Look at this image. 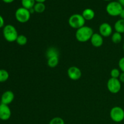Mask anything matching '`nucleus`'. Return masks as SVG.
<instances>
[{
  "label": "nucleus",
  "instance_id": "obj_1",
  "mask_svg": "<svg viewBox=\"0 0 124 124\" xmlns=\"http://www.w3.org/2000/svg\"><path fill=\"white\" fill-rule=\"evenodd\" d=\"M93 33L94 32L92 27L84 25L76 30L75 37L79 42H85L90 40Z\"/></svg>",
  "mask_w": 124,
  "mask_h": 124
},
{
  "label": "nucleus",
  "instance_id": "obj_2",
  "mask_svg": "<svg viewBox=\"0 0 124 124\" xmlns=\"http://www.w3.org/2000/svg\"><path fill=\"white\" fill-rule=\"evenodd\" d=\"M2 33L5 39L9 42L16 41L19 35L16 29L11 24H7L4 27Z\"/></svg>",
  "mask_w": 124,
  "mask_h": 124
},
{
  "label": "nucleus",
  "instance_id": "obj_3",
  "mask_svg": "<svg viewBox=\"0 0 124 124\" xmlns=\"http://www.w3.org/2000/svg\"><path fill=\"white\" fill-rule=\"evenodd\" d=\"M85 21L82 15L75 13L70 16L69 19V24L71 28L78 30L84 26Z\"/></svg>",
  "mask_w": 124,
  "mask_h": 124
},
{
  "label": "nucleus",
  "instance_id": "obj_4",
  "mask_svg": "<svg viewBox=\"0 0 124 124\" xmlns=\"http://www.w3.org/2000/svg\"><path fill=\"white\" fill-rule=\"evenodd\" d=\"M123 7L118 1H111L106 6V12L111 16H120Z\"/></svg>",
  "mask_w": 124,
  "mask_h": 124
},
{
  "label": "nucleus",
  "instance_id": "obj_5",
  "mask_svg": "<svg viewBox=\"0 0 124 124\" xmlns=\"http://www.w3.org/2000/svg\"><path fill=\"white\" fill-rule=\"evenodd\" d=\"M15 16L17 21L21 23H25L30 19L31 13L29 10L21 7L16 10Z\"/></svg>",
  "mask_w": 124,
  "mask_h": 124
},
{
  "label": "nucleus",
  "instance_id": "obj_6",
  "mask_svg": "<svg viewBox=\"0 0 124 124\" xmlns=\"http://www.w3.org/2000/svg\"><path fill=\"white\" fill-rule=\"evenodd\" d=\"M110 116L113 122L119 123L124 120V110L121 107L116 106L111 109Z\"/></svg>",
  "mask_w": 124,
  "mask_h": 124
},
{
  "label": "nucleus",
  "instance_id": "obj_7",
  "mask_svg": "<svg viewBox=\"0 0 124 124\" xmlns=\"http://www.w3.org/2000/svg\"><path fill=\"white\" fill-rule=\"evenodd\" d=\"M107 86L110 93L113 94H116L121 91V82H120L119 79L111 78L108 81Z\"/></svg>",
  "mask_w": 124,
  "mask_h": 124
},
{
  "label": "nucleus",
  "instance_id": "obj_8",
  "mask_svg": "<svg viewBox=\"0 0 124 124\" xmlns=\"http://www.w3.org/2000/svg\"><path fill=\"white\" fill-rule=\"evenodd\" d=\"M67 75L70 79L77 81L82 76V71L78 67L71 66L67 70Z\"/></svg>",
  "mask_w": 124,
  "mask_h": 124
},
{
  "label": "nucleus",
  "instance_id": "obj_9",
  "mask_svg": "<svg viewBox=\"0 0 124 124\" xmlns=\"http://www.w3.org/2000/svg\"><path fill=\"white\" fill-rule=\"evenodd\" d=\"M99 33L103 37H109L113 34V27L109 23H102L99 25Z\"/></svg>",
  "mask_w": 124,
  "mask_h": 124
},
{
  "label": "nucleus",
  "instance_id": "obj_10",
  "mask_svg": "<svg viewBox=\"0 0 124 124\" xmlns=\"http://www.w3.org/2000/svg\"><path fill=\"white\" fill-rule=\"evenodd\" d=\"M12 115V111L8 105L0 104V119L6 121L9 119Z\"/></svg>",
  "mask_w": 124,
  "mask_h": 124
},
{
  "label": "nucleus",
  "instance_id": "obj_11",
  "mask_svg": "<svg viewBox=\"0 0 124 124\" xmlns=\"http://www.w3.org/2000/svg\"><path fill=\"white\" fill-rule=\"evenodd\" d=\"M15 99V94L11 90H7L4 92L1 95V103L8 105L13 101Z\"/></svg>",
  "mask_w": 124,
  "mask_h": 124
},
{
  "label": "nucleus",
  "instance_id": "obj_12",
  "mask_svg": "<svg viewBox=\"0 0 124 124\" xmlns=\"http://www.w3.org/2000/svg\"><path fill=\"white\" fill-rule=\"evenodd\" d=\"M103 38L104 37L102 36L99 33H94L90 41L93 47L98 48V47H100L102 46L103 43H104Z\"/></svg>",
  "mask_w": 124,
  "mask_h": 124
},
{
  "label": "nucleus",
  "instance_id": "obj_13",
  "mask_svg": "<svg viewBox=\"0 0 124 124\" xmlns=\"http://www.w3.org/2000/svg\"><path fill=\"white\" fill-rule=\"evenodd\" d=\"M81 15L85 21H91L95 16V12L92 8H87L84 10Z\"/></svg>",
  "mask_w": 124,
  "mask_h": 124
},
{
  "label": "nucleus",
  "instance_id": "obj_14",
  "mask_svg": "<svg viewBox=\"0 0 124 124\" xmlns=\"http://www.w3.org/2000/svg\"><path fill=\"white\" fill-rule=\"evenodd\" d=\"M114 29L116 32L124 33V19H120L115 23Z\"/></svg>",
  "mask_w": 124,
  "mask_h": 124
},
{
  "label": "nucleus",
  "instance_id": "obj_15",
  "mask_svg": "<svg viewBox=\"0 0 124 124\" xmlns=\"http://www.w3.org/2000/svg\"><path fill=\"white\" fill-rule=\"evenodd\" d=\"M59 51L55 47H50L47 50V52H46V56L47 59L52 57H59Z\"/></svg>",
  "mask_w": 124,
  "mask_h": 124
},
{
  "label": "nucleus",
  "instance_id": "obj_16",
  "mask_svg": "<svg viewBox=\"0 0 124 124\" xmlns=\"http://www.w3.org/2000/svg\"><path fill=\"white\" fill-rule=\"evenodd\" d=\"M35 4H36L35 0H21L22 7L28 10L33 8Z\"/></svg>",
  "mask_w": 124,
  "mask_h": 124
},
{
  "label": "nucleus",
  "instance_id": "obj_17",
  "mask_svg": "<svg viewBox=\"0 0 124 124\" xmlns=\"http://www.w3.org/2000/svg\"><path fill=\"white\" fill-rule=\"evenodd\" d=\"M59 64V57H52L47 59V65L50 68H54Z\"/></svg>",
  "mask_w": 124,
  "mask_h": 124
},
{
  "label": "nucleus",
  "instance_id": "obj_18",
  "mask_svg": "<svg viewBox=\"0 0 124 124\" xmlns=\"http://www.w3.org/2000/svg\"><path fill=\"white\" fill-rule=\"evenodd\" d=\"M33 9L36 13H43L46 10V5L42 2H36L33 7Z\"/></svg>",
  "mask_w": 124,
  "mask_h": 124
},
{
  "label": "nucleus",
  "instance_id": "obj_19",
  "mask_svg": "<svg viewBox=\"0 0 124 124\" xmlns=\"http://www.w3.org/2000/svg\"><path fill=\"white\" fill-rule=\"evenodd\" d=\"M122 34L118 32L113 33L111 35V41L114 44H119L122 41Z\"/></svg>",
  "mask_w": 124,
  "mask_h": 124
},
{
  "label": "nucleus",
  "instance_id": "obj_20",
  "mask_svg": "<svg viewBox=\"0 0 124 124\" xmlns=\"http://www.w3.org/2000/svg\"><path fill=\"white\" fill-rule=\"evenodd\" d=\"M9 78V73L4 69H0V83L4 82Z\"/></svg>",
  "mask_w": 124,
  "mask_h": 124
},
{
  "label": "nucleus",
  "instance_id": "obj_21",
  "mask_svg": "<svg viewBox=\"0 0 124 124\" xmlns=\"http://www.w3.org/2000/svg\"><path fill=\"white\" fill-rule=\"evenodd\" d=\"M27 38L24 35H19L18 38H17L16 42L19 46H25L27 43Z\"/></svg>",
  "mask_w": 124,
  "mask_h": 124
},
{
  "label": "nucleus",
  "instance_id": "obj_22",
  "mask_svg": "<svg viewBox=\"0 0 124 124\" xmlns=\"http://www.w3.org/2000/svg\"><path fill=\"white\" fill-rule=\"evenodd\" d=\"M121 72L120 71L119 69H113L112 70L110 71V75H111V78H116V79H119V78L120 75H121Z\"/></svg>",
  "mask_w": 124,
  "mask_h": 124
},
{
  "label": "nucleus",
  "instance_id": "obj_23",
  "mask_svg": "<svg viewBox=\"0 0 124 124\" xmlns=\"http://www.w3.org/2000/svg\"><path fill=\"white\" fill-rule=\"evenodd\" d=\"M49 124H65V122L61 117H54L50 120Z\"/></svg>",
  "mask_w": 124,
  "mask_h": 124
},
{
  "label": "nucleus",
  "instance_id": "obj_24",
  "mask_svg": "<svg viewBox=\"0 0 124 124\" xmlns=\"http://www.w3.org/2000/svg\"><path fill=\"white\" fill-rule=\"evenodd\" d=\"M118 65L119 70L122 72H124V57H122V58H121L119 59L118 62Z\"/></svg>",
  "mask_w": 124,
  "mask_h": 124
},
{
  "label": "nucleus",
  "instance_id": "obj_25",
  "mask_svg": "<svg viewBox=\"0 0 124 124\" xmlns=\"http://www.w3.org/2000/svg\"><path fill=\"white\" fill-rule=\"evenodd\" d=\"M4 27V19L3 17L0 15V29L3 28Z\"/></svg>",
  "mask_w": 124,
  "mask_h": 124
},
{
  "label": "nucleus",
  "instance_id": "obj_26",
  "mask_svg": "<svg viewBox=\"0 0 124 124\" xmlns=\"http://www.w3.org/2000/svg\"><path fill=\"white\" fill-rule=\"evenodd\" d=\"M119 80L121 83H124V72H121L119 78Z\"/></svg>",
  "mask_w": 124,
  "mask_h": 124
},
{
  "label": "nucleus",
  "instance_id": "obj_27",
  "mask_svg": "<svg viewBox=\"0 0 124 124\" xmlns=\"http://www.w3.org/2000/svg\"><path fill=\"white\" fill-rule=\"evenodd\" d=\"M5 3H7V4H9V3H12L15 0H2Z\"/></svg>",
  "mask_w": 124,
  "mask_h": 124
},
{
  "label": "nucleus",
  "instance_id": "obj_28",
  "mask_svg": "<svg viewBox=\"0 0 124 124\" xmlns=\"http://www.w3.org/2000/svg\"><path fill=\"white\" fill-rule=\"evenodd\" d=\"M120 17L121 18V19H124V8H123V10H122L121 15H120Z\"/></svg>",
  "mask_w": 124,
  "mask_h": 124
},
{
  "label": "nucleus",
  "instance_id": "obj_29",
  "mask_svg": "<svg viewBox=\"0 0 124 124\" xmlns=\"http://www.w3.org/2000/svg\"><path fill=\"white\" fill-rule=\"evenodd\" d=\"M118 2L122 5V7H124V0H118Z\"/></svg>",
  "mask_w": 124,
  "mask_h": 124
},
{
  "label": "nucleus",
  "instance_id": "obj_30",
  "mask_svg": "<svg viewBox=\"0 0 124 124\" xmlns=\"http://www.w3.org/2000/svg\"><path fill=\"white\" fill-rule=\"evenodd\" d=\"M46 1V0H35L36 2H42V3H44Z\"/></svg>",
  "mask_w": 124,
  "mask_h": 124
},
{
  "label": "nucleus",
  "instance_id": "obj_31",
  "mask_svg": "<svg viewBox=\"0 0 124 124\" xmlns=\"http://www.w3.org/2000/svg\"><path fill=\"white\" fill-rule=\"evenodd\" d=\"M104 1H111V0H104Z\"/></svg>",
  "mask_w": 124,
  "mask_h": 124
},
{
  "label": "nucleus",
  "instance_id": "obj_32",
  "mask_svg": "<svg viewBox=\"0 0 124 124\" xmlns=\"http://www.w3.org/2000/svg\"><path fill=\"white\" fill-rule=\"evenodd\" d=\"M123 49H124V45H123Z\"/></svg>",
  "mask_w": 124,
  "mask_h": 124
},
{
  "label": "nucleus",
  "instance_id": "obj_33",
  "mask_svg": "<svg viewBox=\"0 0 124 124\" xmlns=\"http://www.w3.org/2000/svg\"></svg>",
  "mask_w": 124,
  "mask_h": 124
}]
</instances>
